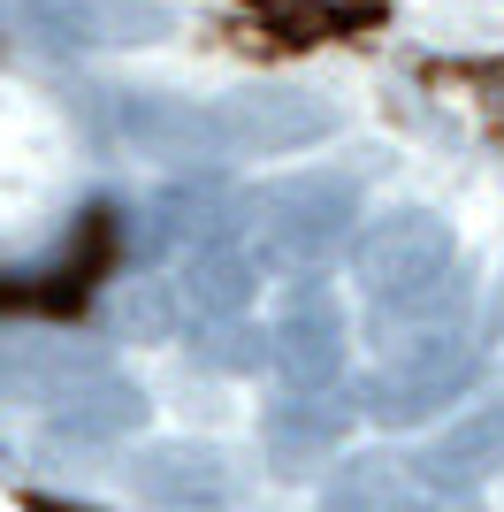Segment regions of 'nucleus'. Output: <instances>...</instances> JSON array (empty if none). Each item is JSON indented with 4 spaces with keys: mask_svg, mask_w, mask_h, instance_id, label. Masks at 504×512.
<instances>
[{
    "mask_svg": "<svg viewBox=\"0 0 504 512\" xmlns=\"http://www.w3.org/2000/svg\"><path fill=\"white\" fill-rule=\"evenodd\" d=\"M16 16L46 46H77V54H115V46H153L168 31L161 0H16Z\"/></svg>",
    "mask_w": 504,
    "mask_h": 512,
    "instance_id": "f257e3e1",
    "label": "nucleus"
},
{
    "mask_svg": "<svg viewBox=\"0 0 504 512\" xmlns=\"http://www.w3.org/2000/svg\"><path fill=\"white\" fill-rule=\"evenodd\" d=\"M100 344L69 337V329H23L0 344V390L8 398H77L100 383Z\"/></svg>",
    "mask_w": 504,
    "mask_h": 512,
    "instance_id": "f03ea898",
    "label": "nucleus"
},
{
    "mask_svg": "<svg viewBox=\"0 0 504 512\" xmlns=\"http://www.w3.org/2000/svg\"><path fill=\"white\" fill-rule=\"evenodd\" d=\"M214 123V146H252V153H275V146H298L314 138L329 115L298 92H275V85H252V92H230L222 107H207Z\"/></svg>",
    "mask_w": 504,
    "mask_h": 512,
    "instance_id": "7ed1b4c3",
    "label": "nucleus"
},
{
    "mask_svg": "<svg viewBox=\"0 0 504 512\" xmlns=\"http://www.w3.org/2000/svg\"><path fill=\"white\" fill-rule=\"evenodd\" d=\"M115 138L138 153H161V161H191V153L214 146V123H207V107L161 100V92H123L115 100Z\"/></svg>",
    "mask_w": 504,
    "mask_h": 512,
    "instance_id": "20e7f679",
    "label": "nucleus"
},
{
    "mask_svg": "<svg viewBox=\"0 0 504 512\" xmlns=\"http://www.w3.org/2000/svg\"><path fill=\"white\" fill-rule=\"evenodd\" d=\"M252 276L237 253H191L184 276L168 283V299H176V314H230V306H245Z\"/></svg>",
    "mask_w": 504,
    "mask_h": 512,
    "instance_id": "39448f33",
    "label": "nucleus"
},
{
    "mask_svg": "<svg viewBox=\"0 0 504 512\" xmlns=\"http://www.w3.org/2000/svg\"><path fill=\"white\" fill-rule=\"evenodd\" d=\"M252 8H268V16L291 23V31H352V23L382 16V0H252Z\"/></svg>",
    "mask_w": 504,
    "mask_h": 512,
    "instance_id": "423d86ee",
    "label": "nucleus"
},
{
    "mask_svg": "<svg viewBox=\"0 0 504 512\" xmlns=\"http://www.w3.org/2000/svg\"><path fill=\"white\" fill-rule=\"evenodd\" d=\"M199 230H207V192H161L146 230H138V253H168L176 237H199Z\"/></svg>",
    "mask_w": 504,
    "mask_h": 512,
    "instance_id": "0eeeda50",
    "label": "nucleus"
},
{
    "mask_svg": "<svg viewBox=\"0 0 504 512\" xmlns=\"http://www.w3.org/2000/svg\"><path fill=\"white\" fill-rule=\"evenodd\" d=\"M115 329L123 337H168L176 329V299H168L161 283H123V299H115Z\"/></svg>",
    "mask_w": 504,
    "mask_h": 512,
    "instance_id": "6e6552de",
    "label": "nucleus"
},
{
    "mask_svg": "<svg viewBox=\"0 0 504 512\" xmlns=\"http://www.w3.org/2000/svg\"><path fill=\"white\" fill-rule=\"evenodd\" d=\"M23 512H84V505H62V497H31Z\"/></svg>",
    "mask_w": 504,
    "mask_h": 512,
    "instance_id": "1a4fd4ad",
    "label": "nucleus"
}]
</instances>
